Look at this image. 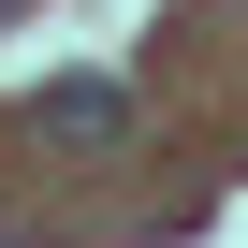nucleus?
Wrapping results in <instances>:
<instances>
[{
  "label": "nucleus",
  "mask_w": 248,
  "mask_h": 248,
  "mask_svg": "<svg viewBox=\"0 0 248 248\" xmlns=\"http://www.w3.org/2000/svg\"><path fill=\"white\" fill-rule=\"evenodd\" d=\"M44 132H59V146H117V132H132V102L73 73V88H44Z\"/></svg>",
  "instance_id": "1"
}]
</instances>
